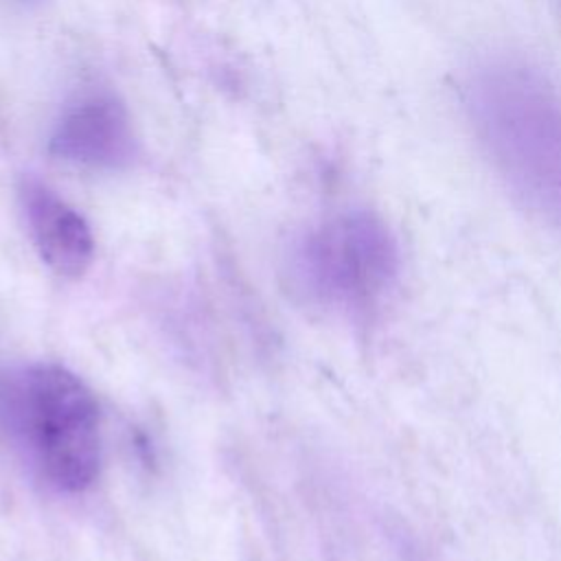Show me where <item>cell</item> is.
I'll return each mask as SVG.
<instances>
[{
    "instance_id": "obj_1",
    "label": "cell",
    "mask_w": 561,
    "mask_h": 561,
    "mask_svg": "<svg viewBox=\"0 0 561 561\" xmlns=\"http://www.w3.org/2000/svg\"><path fill=\"white\" fill-rule=\"evenodd\" d=\"M473 131L511 193L561 228V92L537 68L502 59L467 81Z\"/></svg>"
},
{
    "instance_id": "obj_2",
    "label": "cell",
    "mask_w": 561,
    "mask_h": 561,
    "mask_svg": "<svg viewBox=\"0 0 561 561\" xmlns=\"http://www.w3.org/2000/svg\"><path fill=\"white\" fill-rule=\"evenodd\" d=\"M2 421L26 462L55 489L83 491L99 471V405L59 364H28L0 386Z\"/></svg>"
},
{
    "instance_id": "obj_3",
    "label": "cell",
    "mask_w": 561,
    "mask_h": 561,
    "mask_svg": "<svg viewBox=\"0 0 561 561\" xmlns=\"http://www.w3.org/2000/svg\"><path fill=\"white\" fill-rule=\"evenodd\" d=\"M294 267L300 287L313 300L346 311H368L394 287L401 252L379 215L346 210L305 237Z\"/></svg>"
},
{
    "instance_id": "obj_4",
    "label": "cell",
    "mask_w": 561,
    "mask_h": 561,
    "mask_svg": "<svg viewBox=\"0 0 561 561\" xmlns=\"http://www.w3.org/2000/svg\"><path fill=\"white\" fill-rule=\"evenodd\" d=\"M48 153L77 167H127L136 156V136L125 103L105 88L75 94L53 123Z\"/></svg>"
},
{
    "instance_id": "obj_5",
    "label": "cell",
    "mask_w": 561,
    "mask_h": 561,
    "mask_svg": "<svg viewBox=\"0 0 561 561\" xmlns=\"http://www.w3.org/2000/svg\"><path fill=\"white\" fill-rule=\"evenodd\" d=\"M18 195L42 261L59 276H81L94 259V237L83 215L37 178H22Z\"/></svg>"
},
{
    "instance_id": "obj_6",
    "label": "cell",
    "mask_w": 561,
    "mask_h": 561,
    "mask_svg": "<svg viewBox=\"0 0 561 561\" xmlns=\"http://www.w3.org/2000/svg\"><path fill=\"white\" fill-rule=\"evenodd\" d=\"M18 2H22V4H31V2H37V0H18Z\"/></svg>"
}]
</instances>
